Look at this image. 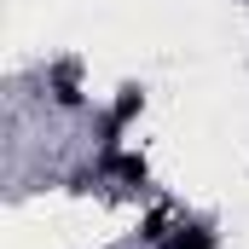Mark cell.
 Masks as SVG:
<instances>
[{"mask_svg": "<svg viewBox=\"0 0 249 249\" xmlns=\"http://www.w3.org/2000/svg\"><path fill=\"white\" fill-rule=\"evenodd\" d=\"M139 238H145V244H168V209H151V214H145V226H139Z\"/></svg>", "mask_w": 249, "mask_h": 249, "instance_id": "5b68a950", "label": "cell"}, {"mask_svg": "<svg viewBox=\"0 0 249 249\" xmlns=\"http://www.w3.org/2000/svg\"><path fill=\"white\" fill-rule=\"evenodd\" d=\"M99 174L105 180H127V186H145L151 180L145 157H133V151H99Z\"/></svg>", "mask_w": 249, "mask_h": 249, "instance_id": "7a4b0ae2", "label": "cell"}, {"mask_svg": "<svg viewBox=\"0 0 249 249\" xmlns=\"http://www.w3.org/2000/svg\"><path fill=\"white\" fill-rule=\"evenodd\" d=\"M162 249H214V232H209L203 220H191V226H174Z\"/></svg>", "mask_w": 249, "mask_h": 249, "instance_id": "277c9868", "label": "cell"}, {"mask_svg": "<svg viewBox=\"0 0 249 249\" xmlns=\"http://www.w3.org/2000/svg\"><path fill=\"white\" fill-rule=\"evenodd\" d=\"M53 105H58V110H81V87H75V64H58V70H53Z\"/></svg>", "mask_w": 249, "mask_h": 249, "instance_id": "3957f363", "label": "cell"}, {"mask_svg": "<svg viewBox=\"0 0 249 249\" xmlns=\"http://www.w3.org/2000/svg\"><path fill=\"white\" fill-rule=\"evenodd\" d=\"M145 110V87H122V99L110 105V116H105V133H99V151H122V127L133 122Z\"/></svg>", "mask_w": 249, "mask_h": 249, "instance_id": "6da1fadb", "label": "cell"}]
</instances>
